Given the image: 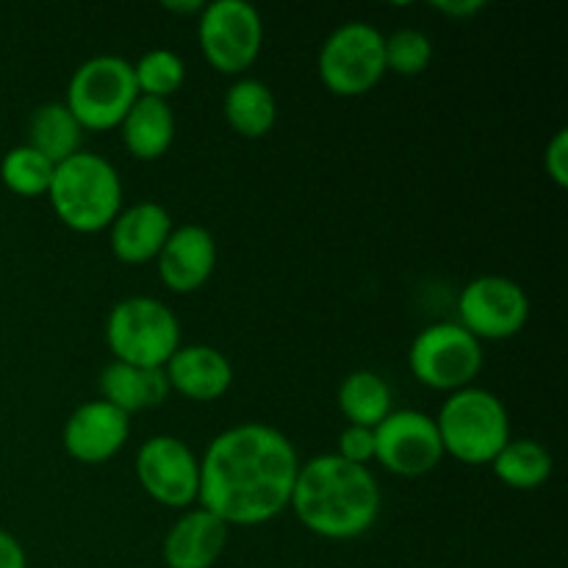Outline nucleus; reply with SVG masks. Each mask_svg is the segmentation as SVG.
<instances>
[{
  "label": "nucleus",
  "instance_id": "obj_1",
  "mask_svg": "<svg viewBox=\"0 0 568 568\" xmlns=\"http://www.w3.org/2000/svg\"><path fill=\"white\" fill-rule=\"evenodd\" d=\"M297 471V449L277 427L242 422L205 447L197 503L227 527L266 525L292 503Z\"/></svg>",
  "mask_w": 568,
  "mask_h": 568
},
{
  "label": "nucleus",
  "instance_id": "obj_2",
  "mask_svg": "<svg viewBox=\"0 0 568 568\" xmlns=\"http://www.w3.org/2000/svg\"><path fill=\"white\" fill-rule=\"evenodd\" d=\"M381 503V486L369 466L327 453L300 464L288 508L314 536L349 541L372 530Z\"/></svg>",
  "mask_w": 568,
  "mask_h": 568
},
{
  "label": "nucleus",
  "instance_id": "obj_3",
  "mask_svg": "<svg viewBox=\"0 0 568 568\" xmlns=\"http://www.w3.org/2000/svg\"><path fill=\"white\" fill-rule=\"evenodd\" d=\"M48 200L55 216L75 233H100L122 211L120 172L103 155L78 150L55 164Z\"/></svg>",
  "mask_w": 568,
  "mask_h": 568
},
{
  "label": "nucleus",
  "instance_id": "obj_4",
  "mask_svg": "<svg viewBox=\"0 0 568 568\" xmlns=\"http://www.w3.org/2000/svg\"><path fill=\"white\" fill-rule=\"evenodd\" d=\"M444 455L466 466H486L510 442V419L503 399L488 388L466 386L444 399L438 410Z\"/></svg>",
  "mask_w": 568,
  "mask_h": 568
},
{
  "label": "nucleus",
  "instance_id": "obj_5",
  "mask_svg": "<svg viewBox=\"0 0 568 568\" xmlns=\"http://www.w3.org/2000/svg\"><path fill=\"white\" fill-rule=\"evenodd\" d=\"M105 344L120 364L164 369L181 347V322L155 297H125L109 311Z\"/></svg>",
  "mask_w": 568,
  "mask_h": 568
},
{
  "label": "nucleus",
  "instance_id": "obj_6",
  "mask_svg": "<svg viewBox=\"0 0 568 568\" xmlns=\"http://www.w3.org/2000/svg\"><path fill=\"white\" fill-rule=\"evenodd\" d=\"M136 100L131 61L122 55H94L72 72L64 105L83 131H111L122 125Z\"/></svg>",
  "mask_w": 568,
  "mask_h": 568
},
{
  "label": "nucleus",
  "instance_id": "obj_7",
  "mask_svg": "<svg viewBox=\"0 0 568 568\" xmlns=\"http://www.w3.org/2000/svg\"><path fill=\"white\" fill-rule=\"evenodd\" d=\"M320 78L338 98H361L386 75V37L369 22H344L320 50Z\"/></svg>",
  "mask_w": 568,
  "mask_h": 568
},
{
  "label": "nucleus",
  "instance_id": "obj_8",
  "mask_svg": "<svg viewBox=\"0 0 568 568\" xmlns=\"http://www.w3.org/2000/svg\"><path fill=\"white\" fill-rule=\"evenodd\" d=\"M416 381L436 392H460L471 386L483 369V342L458 322H436L416 333L408 349Z\"/></svg>",
  "mask_w": 568,
  "mask_h": 568
},
{
  "label": "nucleus",
  "instance_id": "obj_9",
  "mask_svg": "<svg viewBox=\"0 0 568 568\" xmlns=\"http://www.w3.org/2000/svg\"><path fill=\"white\" fill-rule=\"evenodd\" d=\"M197 39L205 61L216 72L242 75L264 48V20L247 0H214L200 11Z\"/></svg>",
  "mask_w": 568,
  "mask_h": 568
},
{
  "label": "nucleus",
  "instance_id": "obj_10",
  "mask_svg": "<svg viewBox=\"0 0 568 568\" xmlns=\"http://www.w3.org/2000/svg\"><path fill=\"white\" fill-rule=\"evenodd\" d=\"M530 320V297L516 281L503 275H480L464 286L458 297V325L477 342L514 338Z\"/></svg>",
  "mask_w": 568,
  "mask_h": 568
},
{
  "label": "nucleus",
  "instance_id": "obj_11",
  "mask_svg": "<svg viewBox=\"0 0 568 568\" xmlns=\"http://www.w3.org/2000/svg\"><path fill=\"white\" fill-rule=\"evenodd\" d=\"M444 458L436 419L422 410H392L375 427V460L399 477L430 475Z\"/></svg>",
  "mask_w": 568,
  "mask_h": 568
},
{
  "label": "nucleus",
  "instance_id": "obj_12",
  "mask_svg": "<svg viewBox=\"0 0 568 568\" xmlns=\"http://www.w3.org/2000/svg\"><path fill=\"white\" fill-rule=\"evenodd\" d=\"M136 480L166 508H192L200 494V458L175 436H153L136 453Z\"/></svg>",
  "mask_w": 568,
  "mask_h": 568
},
{
  "label": "nucleus",
  "instance_id": "obj_13",
  "mask_svg": "<svg viewBox=\"0 0 568 568\" xmlns=\"http://www.w3.org/2000/svg\"><path fill=\"white\" fill-rule=\"evenodd\" d=\"M128 436H131V416L105 399L78 405L61 430L67 455L89 466L114 458L125 447Z\"/></svg>",
  "mask_w": 568,
  "mask_h": 568
},
{
  "label": "nucleus",
  "instance_id": "obj_14",
  "mask_svg": "<svg viewBox=\"0 0 568 568\" xmlns=\"http://www.w3.org/2000/svg\"><path fill=\"white\" fill-rule=\"evenodd\" d=\"M159 277L170 292L192 294L209 283L216 266L214 233L203 225L172 227L159 253Z\"/></svg>",
  "mask_w": 568,
  "mask_h": 568
},
{
  "label": "nucleus",
  "instance_id": "obj_15",
  "mask_svg": "<svg viewBox=\"0 0 568 568\" xmlns=\"http://www.w3.org/2000/svg\"><path fill=\"white\" fill-rule=\"evenodd\" d=\"M172 392L194 403H214L225 397L233 383V366L225 353L209 344L178 347L164 366Z\"/></svg>",
  "mask_w": 568,
  "mask_h": 568
},
{
  "label": "nucleus",
  "instance_id": "obj_16",
  "mask_svg": "<svg viewBox=\"0 0 568 568\" xmlns=\"http://www.w3.org/2000/svg\"><path fill=\"white\" fill-rule=\"evenodd\" d=\"M172 216L161 203L144 200V203L128 205L111 222V253L122 264H148L159 258L161 247L172 233Z\"/></svg>",
  "mask_w": 568,
  "mask_h": 568
},
{
  "label": "nucleus",
  "instance_id": "obj_17",
  "mask_svg": "<svg viewBox=\"0 0 568 568\" xmlns=\"http://www.w3.org/2000/svg\"><path fill=\"white\" fill-rule=\"evenodd\" d=\"M227 525L203 508H192L164 538L166 568H211L225 552Z\"/></svg>",
  "mask_w": 568,
  "mask_h": 568
},
{
  "label": "nucleus",
  "instance_id": "obj_18",
  "mask_svg": "<svg viewBox=\"0 0 568 568\" xmlns=\"http://www.w3.org/2000/svg\"><path fill=\"white\" fill-rule=\"evenodd\" d=\"M170 392L172 388L164 369H144V366L111 361L100 372V394H103L100 399H105L128 416L144 408H159L170 397Z\"/></svg>",
  "mask_w": 568,
  "mask_h": 568
},
{
  "label": "nucleus",
  "instance_id": "obj_19",
  "mask_svg": "<svg viewBox=\"0 0 568 568\" xmlns=\"http://www.w3.org/2000/svg\"><path fill=\"white\" fill-rule=\"evenodd\" d=\"M128 153L139 161H155L175 142V114L166 100L139 98L120 125Z\"/></svg>",
  "mask_w": 568,
  "mask_h": 568
},
{
  "label": "nucleus",
  "instance_id": "obj_20",
  "mask_svg": "<svg viewBox=\"0 0 568 568\" xmlns=\"http://www.w3.org/2000/svg\"><path fill=\"white\" fill-rule=\"evenodd\" d=\"M225 120L239 136L261 139L275 128L277 100L258 78H239L225 92Z\"/></svg>",
  "mask_w": 568,
  "mask_h": 568
},
{
  "label": "nucleus",
  "instance_id": "obj_21",
  "mask_svg": "<svg viewBox=\"0 0 568 568\" xmlns=\"http://www.w3.org/2000/svg\"><path fill=\"white\" fill-rule=\"evenodd\" d=\"M392 405V386L377 372H349L342 381V386H338V408L347 416L349 425L372 427L375 430L394 410Z\"/></svg>",
  "mask_w": 568,
  "mask_h": 568
},
{
  "label": "nucleus",
  "instance_id": "obj_22",
  "mask_svg": "<svg viewBox=\"0 0 568 568\" xmlns=\"http://www.w3.org/2000/svg\"><path fill=\"white\" fill-rule=\"evenodd\" d=\"M83 128L64 103H44L33 111L28 125V144L44 155L50 164H61L81 150Z\"/></svg>",
  "mask_w": 568,
  "mask_h": 568
},
{
  "label": "nucleus",
  "instance_id": "obj_23",
  "mask_svg": "<svg viewBox=\"0 0 568 568\" xmlns=\"http://www.w3.org/2000/svg\"><path fill=\"white\" fill-rule=\"evenodd\" d=\"M491 469L508 488L532 491L552 477V455L532 438H510L503 453L491 460Z\"/></svg>",
  "mask_w": 568,
  "mask_h": 568
},
{
  "label": "nucleus",
  "instance_id": "obj_24",
  "mask_svg": "<svg viewBox=\"0 0 568 568\" xmlns=\"http://www.w3.org/2000/svg\"><path fill=\"white\" fill-rule=\"evenodd\" d=\"M53 170L55 164H50L39 150H33L31 144H20V148H11L0 161V181L20 197H39V194H48Z\"/></svg>",
  "mask_w": 568,
  "mask_h": 568
},
{
  "label": "nucleus",
  "instance_id": "obj_25",
  "mask_svg": "<svg viewBox=\"0 0 568 568\" xmlns=\"http://www.w3.org/2000/svg\"><path fill=\"white\" fill-rule=\"evenodd\" d=\"M133 78H136L139 98L170 100L186 81V64L175 50L155 48L133 64Z\"/></svg>",
  "mask_w": 568,
  "mask_h": 568
},
{
  "label": "nucleus",
  "instance_id": "obj_26",
  "mask_svg": "<svg viewBox=\"0 0 568 568\" xmlns=\"http://www.w3.org/2000/svg\"><path fill=\"white\" fill-rule=\"evenodd\" d=\"M433 61V42L419 28H399L386 37V72L422 75Z\"/></svg>",
  "mask_w": 568,
  "mask_h": 568
},
{
  "label": "nucleus",
  "instance_id": "obj_27",
  "mask_svg": "<svg viewBox=\"0 0 568 568\" xmlns=\"http://www.w3.org/2000/svg\"><path fill=\"white\" fill-rule=\"evenodd\" d=\"M338 458L349 460V464L369 466V460H375V430L372 427H358L347 425L338 436Z\"/></svg>",
  "mask_w": 568,
  "mask_h": 568
},
{
  "label": "nucleus",
  "instance_id": "obj_28",
  "mask_svg": "<svg viewBox=\"0 0 568 568\" xmlns=\"http://www.w3.org/2000/svg\"><path fill=\"white\" fill-rule=\"evenodd\" d=\"M544 166H547V175L552 178L560 189L568 186V131L566 128H560V131L547 142V150H544Z\"/></svg>",
  "mask_w": 568,
  "mask_h": 568
},
{
  "label": "nucleus",
  "instance_id": "obj_29",
  "mask_svg": "<svg viewBox=\"0 0 568 568\" xmlns=\"http://www.w3.org/2000/svg\"><path fill=\"white\" fill-rule=\"evenodd\" d=\"M0 568H28L26 549L6 530H0Z\"/></svg>",
  "mask_w": 568,
  "mask_h": 568
},
{
  "label": "nucleus",
  "instance_id": "obj_30",
  "mask_svg": "<svg viewBox=\"0 0 568 568\" xmlns=\"http://www.w3.org/2000/svg\"><path fill=\"white\" fill-rule=\"evenodd\" d=\"M433 9L455 17V20H466V17H475L477 11L486 9V3L483 0H438V3H433Z\"/></svg>",
  "mask_w": 568,
  "mask_h": 568
},
{
  "label": "nucleus",
  "instance_id": "obj_31",
  "mask_svg": "<svg viewBox=\"0 0 568 568\" xmlns=\"http://www.w3.org/2000/svg\"><path fill=\"white\" fill-rule=\"evenodd\" d=\"M203 6L205 3H200V0H181V3H178V0H166L164 3V9L166 11H175V14H194V11H203Z\"/></svg>",
  "mask_w": 568,
  "mask_h": 568
}]
</instances>
